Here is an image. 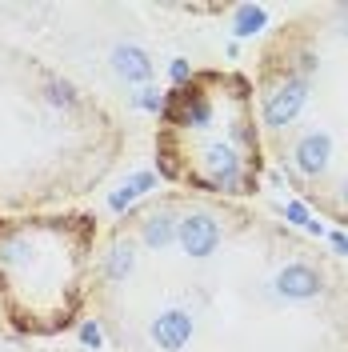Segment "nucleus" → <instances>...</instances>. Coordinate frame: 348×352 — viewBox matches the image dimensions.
<instances>
[{"mask_svg":"<svg viewBox=\"0 0 348 352\" xmlns=\"http://www.w3.org/2000/svg\"><path fill=\"white\" fill-rule=\"evenodd\" d=\"M188 336H193V316L184 312V308H168V312H160L153 320V340L156 349L164 352H180L188 344Z\"/></svg>","mask_w":348,"mask_h":352,"instance_id":"4","label":"nucleus"},{"mask_svg":"<svg viewBox=\"0 0 348 352\" xmlns=\"http://www.w3.org/2000/svg\"><path fill=\"white\" fill-rule=\"evenodd\" d=\"M188 76H193V68L184 60H173V80H188Z\"/></svg>","mask_w":348,"mask_h":352,"instance_id":"14","label":"nucleus"},{"mask_svg":"<svg viewBox=\"0 0 348 352\" xmlns=\"http://www.w3.org/2000/svg\"><path fill=\"white\" fill-rule=\"evenodd\" d=\"M136 104H140V109H149V112H160V109H164V96H160L156 88H140V92H136Z\"/></svg>","mask_w":348,"mask_h":352,"instance_id":"12","label":"nucleus"},{"mask_svg":"<svg viewBox=\"0 0 348 352\" xmlns=\"http://www.w3.org/2000/svg\"><path fill=\"white\" fill-rule=\"evenodd\" d=\"M176 244L188 256H213L220 244V224L208 212H188L176 220Z\"/></svg>","mask_w":348,"mask_h":352,"instance_id":"2","label":"nucleus"},{"mask_svg":"<svg viewBox=\"0 0 348 352\" xmlns=\"http://www.w3.org/2000/svg\"><path fill=\"white\" fill-rule=\"evenodd\" d=\"M132 264H136L132 244H112L109 256H105V276H109V280H124L132 272Z\"/></svg>","mask_w":348,"mask_h":352,"instance_id":"9","label":"nucleus"},{"mask_svg":"<svg viewBox=\"0 0 348 352\" xmlns=\"http://www.w3.org/2000/svg\"><path fill=\"white\" fill-rule=\"evenodd\" d=\"M153 184H156V176H153V173H132L129 180H124V184H120V188H116V192L109 197V208H112V212H124L132 200L140 197V192H149Z\"/></svg>","mask_w":348,"mask_h":352,"instance_id":"8","label":"nucleus"},{"mask_svg":"<svg viewBox=\"0 0 348 352\" xmlns=\"http://www.w3.org/2000/svg\"><path fill=\"white\" fill-rule=\"evenodd\" d=\"M328 156H332V140H328V132H305L301 140H296V148H292V168L301 176H320L328 168Z\"/></svg>","mask_w":348,"mask_h":352,"instance_id":"3","label":"nucleus"},{"mask_svg":"<svg viewBox=\"0 0 348 352\" xmlns=\"http://www.w3.org/2000/svg\"><path fill=\"white\" fill-rule=\"evenodd\" d=\"M261 24H264V8L261 4H244V8H237V32L240 36L261 32Z\"/></svg>","mask_w":348,"mask_h":352,"instance_id":"10","label":"nucleus"},{"mask_svg":"<svg viewBox=\"0 0 348 352\" xmlns=\"http://www.w3.org/2000/svg\"><path fill=\"white\" fill-rule=\"evenodd\" d=\"M80 340H85L88 349H100V329H96V320H85V324H80Z\"/></svg>","mask_w":348,"mask_h":352,"instance_id":"13","label":"nucleus"},{"mask_svg":"<svg viewBox=\"0 0 348 352\" xmlns=\"http://www.w3.org/2000/svg\"><path fill=\"white\" fill-rule=\"evenodd\" d=\"M276 292H281L284 300H312L320 292V276L308 264H284L281 272H276Z\"/></svg>","mask_w":348,"mask_h":352,"instance_id":"5","label":"nucleus"},{"mask_svg":"<svg viewBox=\"0 0 348 352\" xmlns=\"http://www.w3.org/2000/svg\"><path fill=\"white\" fill-rule=\"evenodd\" d=\"M305 96H308V85L301 76H288L284 85H276L268 96H264V124L268 129H284V124H292L301 109H305Z\"/></svg>","mask_w":348,"mask_h":352,"instance_id":"1","label":"nucleus"},{"mask_svg":"<svg viewBox=\"0 0 348 352\" xmlns=\"http://www.w3.org/2000/svg\"><path fill=\"white\" fill-rule=\"evenodd\" d=\"M112 68H116V76H124L132 85H144L153 76V56L136 44H116L112 48Z\"/></svg>","mask_w":348,"mask_h":352,"instance_id":"6","label":"nucleus"},{"mask_svg":"<svg viewBox=\"0 0 348 352\" xmlns=\"http://www.w3.org/2000/svg\"><path fill=\"white\" fill-rule=\"evenodd\" d=\"M332 244H336L340 252H348V236H345V232H336V236H332Z\"/></svg>","mask_w":348,"mask_h":352,"instance_id":"15","label":"nucleus"},{"mask_svg":"<svg viewBox=\"0 0 348 352\" xmlns=\"http://www.w3.org/2000/svg\"><path fill=\"white\" fill-rule=\"evenodd\" d=\"M140 241H144V248H153V252L176 244V220H173V212H168V208L149 212V217L140 220Z\"/></svg>","mask_w":348,"mask_h":352,"instance_id":"7","label":"nucleus"},{"mask_svg":"<svg viewBox=\"0 0 348 352\" xmlns=\"http://www.w3.org/2000/svg\"><path fill=\"white\" fill-rule=\"evenodd\" d=\"M340 197H345V204H348V180H345V184H340Z\"/></svg>","mask_w":348,"mask_h":352,"instance_id":"16","label":"nucleus"},{"mask_svg":"<svg viewBox=\"0 0 348 352\" xmlns=\"http://www.w3.org/2000/svg\"><path fill=\"white\" fill-rule=\"evenodd\" d=\"M44 96H48V104H56V109H72V104H76L72 88H68V85H56V80L48 85V92H44Z\"/></svg>","mask_w":348,"mask_h":352,"instance_id":"11","label":"nucleus"}]
</instances>
